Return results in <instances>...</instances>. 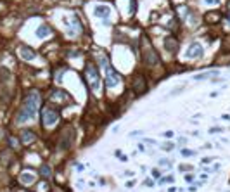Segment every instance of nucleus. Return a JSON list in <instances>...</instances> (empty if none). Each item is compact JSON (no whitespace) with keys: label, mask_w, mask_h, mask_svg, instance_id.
Masks as SVG:
<instances>
[{"label":"nucleus","mask_w":230,"mask_h":192,"mask_svg":"<svg viewBox=\"0 0 230 192\" xmlns=\"http://www.w3.org/2000/svg\"><path fill=\"white\" fill-rule=\"evenodd\" d=\"M213 76H218V71H208V73H201V74H196L194 78H196V80H208V78H213Z\"/></svg>","instance_id":"nucleus-18"},{"label":"nucleus","mask_w":230,"mask_h":192,"mask_svg":"<svg viewBox=\"0 0 230 192\" xmlns=\"http://www.w3.org/2000/svg\"><path fill=\"white\" fill-rule=\"evenodd\" d=\"M40 102H42L40 92L38 90H30L26 99H24V102H23V107L19 109V113L16 116V121L17 123H26V121L33 120L36 116V111L40 107Z\"/></svg>","instance_id":"nucleus-1"},{"label":"nucleus","mask_w":230,"mask_h":192,"mask_svg":"<svg viewBox=\"0 0 230 192\" xmlns=\"http://www.w3.org/2000/svg\"><path fill=\"white\" fill-rule=\"evenodd\" d=\"M204 21H206V23H209V24L218 23V21H220V12H208V14H206V17H204Z\"/></svg>","instance_id":"nucleus-16"},{"label":"nucleus","mask_w":230,"mask_h":192,"mask_svg":"<svg viewBox=\"0 0 230 192\" xmlns=\"http://www.w3.org/2000/svg\"><path fill=\"white\" fill-rule=\"evenodd\" d=\"M209 131H211V133H215V131H222V128H218V127H216V128H211Z\"/></svg>","instance_id":"nucleus-32"},{"label":"nucleus","mask_w":230,"mask_h":192,"mask_svg":"<svg viewBox=\"0 0 230 192\" xmlns=\"http://www.w3.org/2000/svg\"><path fill=\"white\" fill-rule=\"evenodd\" d=\"M94 14H95L97 17H102V19H104V23H107V24H109L107 17H109V14H111V9H109L107 5H97V7L94 9Z\"/></svg>","instance_id":"nucleus-10"},{"label":"nucleus","mask_w":230,"mask_h":192,"mask_svg":"<svg viewBox=\"0 0 230 192\" xmlns=\"http://www.w3.org/2000/svg\"><path fill=\"white\" fill-rule=\"evenodd\" d=\"M19 54H21V57H23L24 61H33V59L36 57V52L33 50L31 47H28V45H23V47L19 49Z\"/></svg>","instance_id":"nucleus-11"},{"label":"nucleus","mask_w":230,"mask_h":192,"mask_svg":"<svg viewBox=\"0 0 230 192\" xmlns=\"http://www.w3.org/2000/svg\"><path fill=\"white\" fill-rule=\"evenodd\" d=\"M19 180L23 185H31V184H35V175L33 173H21Z\"/></svg>","instance_id":"nucleus-15"},{"label":"nucleus","mask_w":230,"mask_h":192,"mask_svg":"<svg viewBox=\"0 0 230 192\" xmlns=\"http://www.w3.org/2000/svg\"><path fill=\"white\" fill-rule=\"evenodd\" d=\"M35 140H36V135L33 133L31 130H23L21 131V142L23 144H31Z\"/></svg>","instance_id":"nucleus-12"},{"label":"nucleus","mask_w":230,"mask_h":192,"mask_svg":"<svg viewBox=\"0 0 230 192\" xmlns=\"http://www.w3.org/2000/svg\"><path fill=\"white\" fill-rule=\"evenodd\" d=\"M40 173H42V177H45V178H50V175H52V170H50L47 164H43V166L40 168Z\"/></svg>","instance_id":"nucleus-19"},{"label":"nucleus","mask_w":230,"mask_h":192,"mask_svg":"<svg viewBox=\"0 0 230 192\" xmlns=\"http://www.w3.org/2000/svg\"><path fill=\"white\" fill-rule=\"evenodd\" d=\"M144 142H145V144H151V145H156V140H152V138H145Z\"/></svg>","instance_id":"nucleus-27"},{"label":"nucleus","mask_w":230,"mask_h":192,"mask_svg":"<svg viewBox=\"0 0 230 192\" xmlns=\"http://www.w3.org/2000/svg\"><path fill=\"white\" fill-rule=\"evenodd\" d=\"M164 49H166L168 52H171V54H173V52L178 49V43H176V40H175L173 36H168V38L164 40Z\"/></svg>","instance_id":"nucleus-13"},{"label":"nucleus","mask_w":230,"mask_h":192,"mask_svg":"<svg viewBox=\"0 0 230 192\" xmlns=\"http://www.w3.org/2000/svg\"><path fill=\"white\" fill-rule=\"evenodd\" d=\"M100 66H102V69H104L106 87H107V88H114V87H118L120 81H121V74L111 66L109 59H107V57H100Z\"/></svg>","instance_id":"nucleus-2"},{"label":"nucleus","mask_w":230,"mask_h":192,"mask_svg":"<svg viewBox=\"0 0 230 192\" xmlns=\"http://www.w3.org/2000/svg\"><path fill=\"white\" fill-rule=\"evenodd\" d=\"M159 166L170 168V166H171V161H170V159H159Z\"/></svg>","instance_id":"nucleus-22"},{"label":"nucleus","mask_w":230,"mask_h":192,"mask_svg":"<svg viewBox=\"0 0 230 192\" xmlns=\"http://www.w3.org/2000/svg\"><path fill=\"white\" fill-rule=\"evenodd\" d=\"M85 74H87V80H88L90 87L94 90H99V87H100V76H99V71H97V67H95V64H92V63L87 64Z\"/></svg>","instance_id":"nucleus-5"},{"label":"nucleus","mask_w":230,"mask_h":192,"mask_svg":"<svg viewBox=\"0 0 230 192\" xmlns=\"http://www.w3.org/2000/svg\"><path fill=\"white\" fill-rule=\"evenodd\" d=\"M73 140H74V128L73 127H64L61 131V137H59V149L61 151H67L71 145H73Z\"/></svg>","instance_id":"nucleus-4"},{"label":"nucleus","mask_w":230,"mask_h":192,"mask_svg":"<svg viewBox=\"0 0 230 192\" xmlns=\"http://www.w3.org/2000/svg\"><path fill=\"white\" fill-rule=\"evenodd\" d=\"M85 168H83V164H76V171H83Z\"/></svg>","instance_id":"nucleus-31"},{"label":"nucleus","mask_w":230,"mask_h":192,"mask_svg":"<svg viewBox=\"0 0 230 192\" xmlns=\"http://www.w3.org/2000/svg\"><path fill=\"white\" fill-rule=\"evenodd\" d=\"M144 184H145L147 187H152V185H154V182H152L151 178H145V182H144Z\"/></svg>","instance_id":"nucleus-26"},{"label":"nucleus","mask_w":230,"mask_h":192,"mask_svg":"<svg viewBox=\"0 0 230 192\" xmlns=\"http://www.w3.org/2000/svg\"><path fill=\"white\" fill-rule=\"evenodd\" d=\"M57 121H59V113L56 109H52V107H43V111H42V123L45 127H52Z\"/></svg>","instance_id":"nucleus-6"},{"label":"nucleus","mask_w":230,"mask_h":192,"mask_svg":"<svg viewBox=\"0 0 230 192\" xmlns=\"http://www.w3.org/2000/svg\"><path fill=\"white\" fill-rule=\"evenodd\" d=\"M204 2H206V3H209V5H215V3H218L220 0H204Z\"/></svg>","instance_id":"nucleus-29"},{"label":"nucleus","mask_w":230,"mask_h":192,"mask_svg":"<svg viewBox=\"0 0 230 192\" xmlns=\"http://www.w3.org/2000/svg\"><path fill=\"white\" fill-rule=\"evenodd\" d=\"M50 35V28L47 26V24H42L38 30H36V36L38 38H45V36H49Z\"/></svg>","instance_id":"nucleus-17"},{"label":"nucleus","mask_w":230,"mask_h":192,"mask_svg":"<svg viewBox=\"0 0 230 192\" xmlns=\"http://www.w3.org/2000/svg\"><path fill=\"white\" fill-rule=\"evenodd\" d=\"M131 88H133V92H135L137 95H142V94L147 90V81H145V78H144L142 74H135L133 80H131Z\"/></svg>","instance_id":"nucleus-8"},{"label":"nucleus","mask_w":230,"mask_h":192,"mask_svg":"<svg viewBox=\"0 0 230 192\" xmlns=\"http://www.w3.org/2000/svg\"><path fill=\"white\" fill-rule=\"evenodd\" d=\"M180 170H182V171H190V170H192V166H190V164H189V166H187V164H182V166H180Z\"/></svg>","instance_id":"nucleus-24"},{"label":"nucleus","mask_w":230,"mask_h":192,"mask_svg":"<svg viewBox=\"0 0 230 192\" xmlns=\"http://www.w3.org/2000/svg\"><path fill=\"white\" fill-rule=\"evenodd\" d=\"M171 182H173V177H161V178L158 180L159 185H166V184H171Z\"/></svg>","instance_id":"nucleus-20"},{"label":"nucleus","mask_w":230,"mask_h":192,"mask_svg":"<svg viewBox=\"0 0 230 192\" xmlns=\"http://www.w3.org/2000/svg\"><path fill=\"white\" fill-rule=\"evenodd\" d=\"M137 12V2L135 0H131V3H130V14H135Z\"/></svg>","instance_id":"nucleus-23"},{"label":"nucleus","mask_w":230,"mask_h":192,"mask_svg":"<svg viewBox=\"0 0 230 192\" xmlns=\"http://www.w3.org/2000/svg\"><path fill=\"white\" fill-rule=\"evenodd\" d=\"M142 56H144V63L147 64L149 67H152V66H158V64H159V57H158L156 50L152 49L151 42H149L145 36H142Z\"/></svg>","instance_id":"nucleus-3"},{"label":"nucleus","mask_w":230,"mask_h":192,"mask_svg":"<svg viewBox=\"0 0 230 192\" xmlns=\"http://www.w3.org/2000/svg\"><path fill=\"white\" fill-rule=\"evenodd\" d=\"M185 182H187V184L194 182V177H192V175H185Z\"/></svg>","instance_id":"nucleus-25"},{"label":"nucleus","mask_w":230,"mask_h":192,"mask_svg":"<svg viewBox=\"0 0 230 192\" xmlns=\"http://www.w3.org/2000/svg\"><path fill=\"white\" fill-rule=\"evenodd\" d=\"M133 184H135L133 180H130V182H126V187H133Z\"/></svg>","instance_id":"nucleus-33"},{"label":"nucleus","mask_w":230,"mask_h":192,"mask_svg":"<svg viewBox=\"0 0 230 192\" xmlns=\"http://www.w3.org/2000/svg\"><path fill=\"white\" fill-rule=\"evenodd\" d=\"M64 24L67 26V35L69 36H76L81 33V23L78 19V16H73L71 19H64Z\"/></svg>","instance_id":"nucleus-7"},{"label":"nucleus","mask_w":230,"mask_h":192,"mask_svg":"<svg viewBox=\"0 0 230 192\" xmlns=\"http://www.w3.org/2000/svg\"><path fill=\"white\" fill-rule=\"evenodd\" d=\"M227 19H229V23H230V9H229V16H227Z\"/></svg>","instance_id":"nucleus-34"},{"label":"nucleus","mask_w":230,"mask_h":192,"mask_svg":"<svg viewBox=\"0 0 230 192\" xmlns=\"http://www.w3.org/2000/svg\"><path fill=\"white\" fill-rule=\"evenodd\" d=\"M185 142H187V138H185V137H180V138H178V144H180V145H183Z\"/></svg>","instance_id":"nucleus-28"},{"label":"nucleus","mask_w":230,"mask_h":192,"mask_svg":"<svg viewBox=\"0 0 230 192\" xmlns=\"http://www.w3.org/2000/svg\"><path fill=\"white\" fill-rule=\"evenodd\" d=\"M50 97H52L54 100L63 102L64 99H67V94H66L64 90H61V88H54V90H50Z\"/></svg>","instance_id":"nucleus-14"},{"label":"nucleus","mask_w":230,"mask_h":192,"mask_svg":"<svg viewBox=\"0 0 230 192\" xmlns=\"http://www.w3.org/2000/svg\"><path fill=\"white\" fill-rule=\"evenodd\" d=\"M161 147H163V149H166V151H170V149H171V147H173V145H171V144H163V145H161Z\"/></svg>","instance_id":"nucleus-30"},{"label":"nucleus","mask_w":230,"mask_h":192,"mask_svg":"<svg viewBox=\"0 0 230 192\" xmlns=\"http://www.w3.org/2000/svg\"><path fill=\"white\" fill-rule=\"evenodd\" d=\"M182 156L183 158H192V156H196V151H192V149H182Z\"/></svg>","instance_id":"nucleus-21"},{"label":"nucleus","mask_w":230,"mask_h":192,"mask_svg":"<svg viewBox=\"0 0 230 192\" xmlns=\"http://www.w3.org/2000/svg\"><path fill=\"white\" fill-rule=\"evenodd\" d=\"M202 52H204L202 45H201L199 42H194V43L187 49V57H190V59H197V57L202 56Z\"/></svg>","instance_id":"nucleus-9"}]
</instances>
